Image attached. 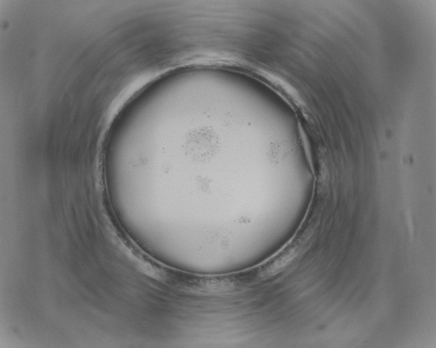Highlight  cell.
I'll return each mask as SVG.
<instances>
[{"label": "cell", "instance_id": "6da1fadb", "mask_svg": "<svg viewBox=\"0 0 436 348\" xmlns=\"http://www.w3.org/2000/svg\"><path fill=\"white\" fill-rule=\"evenodd\" d=\"M217 138L215 133L207 128L193 131L188 137L187 151L197 160H206L211 157L217 148Z\"/></svg>", "mask_w": 436, "mask_h": 348}]
</instances>
